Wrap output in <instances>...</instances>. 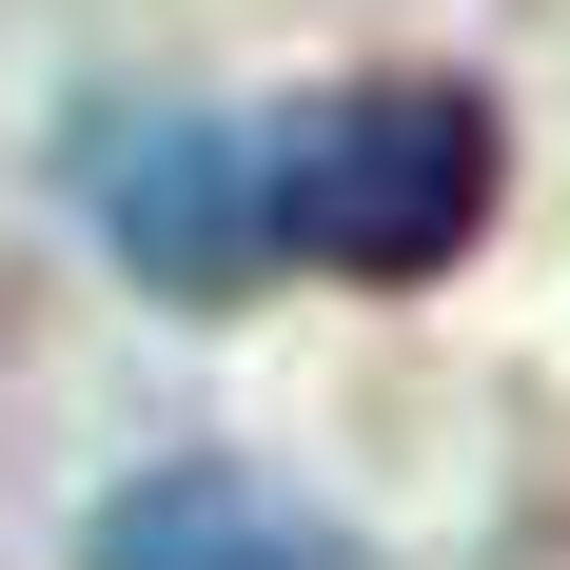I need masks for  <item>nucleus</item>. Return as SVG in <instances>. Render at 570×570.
Wrapping results in <instances>:
<instances>
[{
	"mask_svg": "<svg viewBox=\"0 0 570 570\" xmlns=\"http://www.w3.org/2000/svg\"><path fill=\"white\" fill-rule=\"evenodd\" d=\"M256 197H276V256L295 276H354V295H413L453 276L492 197H512V138L472 79H335L256 138Z\"/></svg>",
	"mask_w": 570,
	"mask_h": 570,
	"instance_id": "1",
	"label": "nucleus"
},
{
	"mask_svg": "<svg viewBox=\"0 0 570 570\" xmlns=\"http://www.w3.org/2000/svg\"><path fill=\"white\" fill-rule=\"evenodd\" d=\"M59 197H79V236H99L158 315H236V295L276 276L256 118H217V99H99L59 138Z\"/></svg>",
	"mask_w": 570,
	"mask_h": 570,
	"instance_id": "2",
	"label": "nucleus"
},
{
	"mask_svg": "<svg viewBox=\"0 0 570 570\" xmlns=\"http://www.w3.org/2000/svg\"><path fill=\"white\" fill-rule=\"evenodd\" d=\"M79 570H374V531L236 472V453H177V472H118L79 512Z\"/></svg>",
	"mask_w": 570,
	"mask_h": 570,
	"instance_id": "3",
	"label": "nucleus"
}]
</instances>
